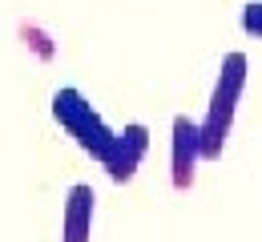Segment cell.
Wrapping results in <instances>:
<instances>
[{"label": "cell", "mask_w": 262, "mask_h": 242, "mask_svg": "<svg viewBox=\"0 0 262 242\" xmlns=\"http://www.w3.org/2000/svg\"><path fill=\"white\" fill-rule=\"evenodd\" d=\"M238 25H242V33L262 40V0H250V4H242V16H238Z\"/></svg>", "instance_id": "obj_6"}, {"label": "cell", "mask_w": 262, "mask_h": 242, "mask_svg": "<svg viewBox=\"0 0 262 242\" xmlns=\"http://www.w3.org/2000/svg\"><path fill=\"white\" fill-rule=\"evenodd\" d=\"M93 214H97L93 186L85 182L69 186L65 210H61V242H93Z\"/></svg>", "instance_id": "obj_5"}, {"label": "cell", "mask_w": 262, "mask_h": 242, "mask_svg": "<svg viewBox=\"0 0 262 242\" xmlns=\"http://www.w3.org/2000/svg\"><path fill=\"white\" fill-rule=\"evenodd\" d=\"M25 36H33V40H25V45H33V49L40 53V57H45V61L53 57V45H49V36L40 33V29H25Z\"/></svg>", "instance_id": "obj_7"}, {"label": "cell", "mask_w": 262, "mask_h": 242, "mask_svg": "<svg viewBox=\"0 0 262 242\" xmlns=\"http://www.w3.org/2000/svg\"><path fill=\"white\" fill-rule=\"evenodd\" d=\"M145 153H149V125L129 121L125 129H113V145H109V153H105L101 170L109 173V182L125 186V182L137 178L141 162H145Z\"/></svg>", "instance_id": "obj_4"}, {"label": "cell", "mask_w": 262, "mask_h": 242, "mask_svg": "<svg viewBox=\"0 0 262 242\" xmlns=\"http://www.w3.org/2000/svg\"><path fill=\"white\" fill-rule=\"evenodd\" d=\"M53 117H57V125H61L97 166L105 162V153H109V145H113V129L105 125V117L93 109V101H89L81 89H73V85L57 89V93H53Z\"/></svg>", "instance_id": "obj_2"}, {"label": "cell", "mask_w": 262, "mask_h": 242, "mask_svg": "<svg viewBox=\"0 0 262 242\" xmlns=\"http://www.w3.org/2000/svg\"><path fill=\"white\" fill-rule=\"evenodd\" d=\"M246 77H250V61L242 49H234L222 57L218 77H214V89H210V105H206V117L198 121V134H202V162H214L222 158L234 129V117H238V101L246 93Z\"/></svg>", "instance_id": "obj_1"}, {"label": "cell", "mask_w": 262, "mask_h": 242, "mask_svg": "<svg viewBox=\"0 0 262 242\" xmlns=\"http://www.w3.org/2000/svg\"><path fill=\"white\" fill-rule=\"evenodd\" d=\"M169 182L178 194L194 190L198 178V162H202V134H198V121L190 113H178L173 125H169Z\"/></svg>", "instance_id": "obj_3"}]
</instances>
